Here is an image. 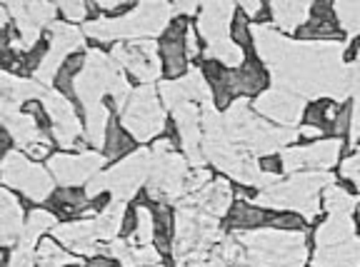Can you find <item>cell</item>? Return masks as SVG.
<instances>
[{
	"instance_id": "cell-23",
	"label": "cell",
	"mask_w": 360,
	"mask_h": 267,
	"mask_svg": "<svg viewBox=\"0 0 360 267\" xmlns=\"http://www.w3.org/2000/svg\"><path fill=\"white\" fill-rule=\"evenodd\" d=\"M155 237V220L153 212L146 205L135 210V245H150V240Z\"/></svg>"
},
{
	"instance_id": "cell-26",
	"label": "cell",
	"mask_w": 360,
	"mask_h": 267,
	"mask_svg": "<svg viewBox=\"0 0 360 267\" xmlns=\"http://www.w3.org/2000/svg\"><path fill=\"white\" fill-rule=\"evenodd\" d=\"M60 13L65 15V20L78 22V20H83V18H85L88 8H85L83 3H60Z\"/></svg>"
},
{
	"instance_id": "cell-1",
	"label": "cell",
	"mask_w": 360,
	"mask_h": 267,
	"mask_svg": "<svg viewBox=\"0 0 360 267\" xmlns=\"http://www.w3.org/2000/svg\"><path fill=\"white\" fill-rule=\"evenodd\" d=\"M170 28V6L165 3H143L133 8L123 18H96L85 22L83 33L93 40H108L115 38H146V35H158Z\"/></svg>"
},
{
	"instance_id": "cell-9",
	"label": "cell",
	"mask_w": 360,
	"mask_h": 267,
	"mask_svg": "<svg viewBox=\"0 0 360 267\" xmlns=\"http://www.w3.org/2000/svg\"><path fill=\"white\" fill-rule=\"evenodd\" d=\"M8 13L15 20L18 30H20V43L25 45V51H30L35 40L40 38L45 22H51L56 15V6L51 3H11Z\"/></svg>"
},
{
	"instance_id": "cell-10",
	"label": "cell",
	"mask_w": 360,
	"mask_h": 267,
	"mask_svg": "<svg viewBox=\"0 0 360 267\" xmlns=\"http://www.w3.org/2000/svg\"><path fill=\"white\" fill-rule=\"evenodd\" d=\"M56 240H60L63 245L80 255H96L98 250L103 252V247L98 245L101 240L96 235L93 220H73V223L56 225Z\"/></svg>"
},
{
	"instance_id": "cell-22",
	"label": "cell",
	"mask_w": 360,
	"mask_h": 267,
	"mask_svg": "<svg viewBox=\"0 0 360 267\" xmlns=\"http://www.w3.org/2000/svg\"><path fill=\"white\" fill-rule=\"evenodd\" d=\"M323 207L330 215H348L350 207H353V195L340 185H328L326 193H323Z\"/></svg>"
},
{
	"instance_id": "cell-13",
	"label": "cell",
	"mask_w": 360,
	"mask_h": 267,
	"mask_svg": "<svg viewBox=\"0 0 360 267\" xmlns=\"http://www.w3.org/2000/svg\"><path fill=\"white\" fill-rule=\"evenodd\" d=\"M186 25L180 22V25H170L168 30H165V38L160 40V56H163L165 60V72L168 75H173V78H178V75H183V70H186Z\"/></svg>"
},
{
	"instance_id": "cell-30",
	"label": "cell",
	"mask_w": 360,
	"mask_h": 267,
	"mask_svg": "<svg viewBox=\"0 0 360 267\" xmlns=\"http://www.w3.org/2000/svg\"><path fill=\"white\" fill-rule=\"evenodd\" d=\"M6 20H8V6H0V30H3Z\"/></svg>"
},
{
	"instance_id": "cell-7",
	"label": "cell",
	"mask_w": 360,
	"mask_h": 267,
	"mask_svg": "<svg viewBox=\"0 0 360 267\" xmlns=\"http://www.w3.org/2000/svg\"><path fill=\"white\" fill-rule=\"evenodd\" d=\"M43 108L51 115L53 135L60 143V148H65V150L80 148L78 138L83 133V128H80V120L75 115V108L70 105V100H68L65 95H60L58 90H48L43 98Z\"/></svg>"
},
{
	"instance_id": "cell-19",
	"label": "cell",
	"mask_w": 360,
	"mask_h": 267,
	"mask_svg": "<svg viewBox=\"0 0 360 267\" xmlns=\"http://www.w3.org/2000/svg\"><path fill=\"white\" fill-rule=\"evenodd\" d=\"M308 13L310 6H305V3H285V0H281V3L270 6V20L283 30H295L298 22H303Z\"/></svg>"
},
{
	"instance_id": "cell-18",
	"label": "cell",
	"mask_w": 360,
	"mask_h": 267,
	"mask_svg": "<svg viewBox=\"0 0 360 267\" xmlns=\"http://www.w3.org/2000/svg\"><path fill=\"white\" fill-rule=\"evenodd\" d=\"M350 235H353V225H350L348 215H333L330 220H326L318 228L315 237H318V245L321 247H335L348 242Z\"/></svg>"
},
{
	"instance_id": "cell-3",
	"label": "cell",
	"mask_w": 360,
	"mask_h": 267,
	"mask_svg": "<svg viewBox=\"0 0 360 267\" xmlns=\"http://www.w3.org/2000/svg\"><path fill=\"white\" fill-rule=\"evenodd\" d=\"M0 180L11 188L20 190L22 195L30 197L33 202H43L45 197H51L53 193V180L45 173L43 167L30 162L28 155L13 150L0 160Z\"/></svg>"
},
{
	"instance_id": "cell-4",
	"label": "cell",
	"mask_w": 360,
	"mask_h": 267,
	"mask_svg": "<svg viewBox=\"0 0 360 267\" xmlns=\"http://www.w3.org/2000/svg\"><path fill=\"white\" fill-rule=\"evenodd\" d=\"M80 48H83V33L75 25H70V22H53L51 43H48V51H45L40 65L35 67V80L40 85L53 83V78L65 65V58L70 53L80 51Z\"/></svg>"
},
{
	"instance_id": "cell-17",
	"label": "cell",
	"mask_w": 360,
	"mask_h": 267,
	"mask_svg": "<svg viewBox=\"0 0 360 267\" xmlns=\"http://www.w3.org/2000/svg\"><path fill=\"white\" fill-rule=\"evenodd\" d=\"M125 202L123 200H112L101 215L93 220L96 223V235L98 240H115L118 233L123 230V220H125Z\"/></svg>"
},
{
	"instance_id": "cell-11",
	"label": "cell",
	"mask_w": 360,
	"mask_h": 267,
	"mask_svg": "<svg viewBox=\"0 0 360 267\" xmlns=\"http://www.w3.org/2000/svg\"><path fill=\"white\" fill-rule=\"evenodd\" d=\"M255 110H258L260 115L270 117V120H276V123L288 125L300 115L303 105H300V100L292 93L276 88V90H268V93L258 95V100H255Z\"/></svg>"
},
{
	"instance_id": "cell-16",
	"label": "cell",
	"mask_w": 360,
	"mask_h": 267,
	"mask_svg": "<svg viewBox=\"0 0 360 267\" xmlns=\"http://www.w3.org/2000/svg\"><path fill=\"white\" fill-rule=\"evenodd\" d=\"M108 128H110V110L105 108V103H96V105L85 108V138L96 148L105 145Z\"/></svg>"
},
{
	"instance_id": "cell-15",
	"label": "cell",
	"mask_w": 360,
	"mask_h": 267,
	"mask_svg": "<svg viewBox=\"0 0 360 267\" xmlns=\"http://www.w3.org/2000/svg\"><path fill=\"white\" fill-rule=\"evenodd\" d=\"M3 128L13 135V140L20 145L22 150H28L30 145H35V143L51 145L48 135H45L43 130L38 128V123H35V117L25 115V112H18V115L6 117V120H3Z\"/></svg>"
},
{
	"instance_id": "cell-12",
	"label": "cell",
	"mask_w": 360,
	"mask_h": 267,
	"mask_svg": "<svg viewBox=\"0 0 360 267\" xmlns=\"http://www.w3.org/2000/svg\"><path fill=\"white\" fill-rule=\"evenodd\" d=\"M268 88V72L258 63H243L240 67L228 70V90L236 95H260Z\"/></svg>"
},
{
	"instance_id": "cell-5",
	"label": "cell",
	"mask_w": 360,
	"mask_h": 267,
	"mask_svg": "<svg viewBox=\"0 0 360 267\" xmlns=\"http://www.w3.org/2000/svg\"><path fill=\"white\" fill-rule=\"evenodd\" d=\"M160 48L153 40H130L112 48V60L123 65L125 70L138 78L141 83H153L160 75Z\"/></svg>"
},
{
	"instance_id": "cell-14",
	"label": "cell",
	"mask_w": 360,
	"mask_h": 267,
	"mask_svg": "<svg viewBox=\"0 0 360 267\" xmlns=\"http://www.w3.org/2000/svg\"><path fill=\"white\" fill-rule=\"evenodd\" d=\"M22 228H25V223H22L20 202L8 190L0 188V245H11V242L20 240Z\"/></svg>"
},
{
	"instance_id": "cell-8",
	"label": "cell",
	"mask_w": 360,
	"mask_h": 267,
	"mask_svg": "<svg viewBox=\"0 0 360 267\" xmlns=\"http://www.w3.org/2000/svg\"><path fill=\"white\" fill-rule=\"evenodd\" d=\"M103 160L105 157L98 152H83V155H53L48 165L63 188H75L96 178L101 173Z\"/></svg>"
},
{
	"instance_id": "cell-6",
	"label": "cell",
	"mask_w": 360,
	"mask_h": 267,
	"mask_svg": "<svg viewBox=\"0 0 360 267\" xmlns=\"http://www.w3.org/2000/svg\"><path fill=\"white\" fill-rule=\"evenodd\" d=\"M150 165H153V155L148 150H138L130 157L120 160L115 167H110L105 175L108 180V190H112L115 200H128L130 195L138 193L143 183H148V175H150Z\"/></svg>"
},
{
	"instance_id": "cell-25",
	"label": "cell",
	"mask_w": 360,
	"mask_h": 267,
	"mask_svg": "<svg viewBox=\"0 0 360 267\" xmlns=\"http://www.w3.org/2000/svg\"><path fill=\"white\" fill-rule=\"evenodd\" d=\"M33 262H35V252L30 250V247L18 245V250L13 252L11 265H8V267H33Z\"/></svg>"
},
{
	"instance_id": "cell-24",
	"label": "cell",
	"mask_w": 360,
	"mask_h": 267,
	"mask_svg": "<svg viewBox=\"0 0 360 267\" xmlns=\"http://www.w3.org/2000/svg\"><path fill=\"white\" fill-rule=\"evenodd\" d=\"M103 148H105V157H118V155H123V152H128L130 148H133V143H130V138L125 135V128L110 123Z\"/></svg>"
},
{
	"instance_id": "cell-21",
	"label": "cell",
	"mask_w": 360,
	"mask_h": 267,
	"mask_svg": "<svg viewBox=\"0 0 360 267\" xmlns=\"http://www.w3.org/2000/svg\"><path fill=\"white\" fill-rule=\"evenodd\" d=\"M35 262L38 267H70L75 265L73 255L65 250H60L56 240H43L38 245V252H35Z\"/></svg>"
},
{
	"instance_id": "cell-2",
	"label": "cell",
	"mask_w": 360,
	"mask_h": 267,
	"mask_svg": "<svg viewBox=\"0 0 360 267\" xmlns=\"http://www.w3.org/2000/svg\"><path fill=\"white\" fill-rule=\"evenodd\" d=\"M123 128L135 140H150L163 133L165 112L160 108V100H158V93L153 85H143V88L133 90L123 112Z\"/></svg>"
},
{
	"instance_id": "cell-20",
	"label": "cell",
	"mask_w": 360,
	"mask_h": 267,
	"mask_svg": "<svg viewBox=\"0 0 360 267\" xmlns=\"http://www.w3.org/2000/svg\"><path fill=\"white\" fill-rule=\"evenodd\" d=\"M51 228H56V215H53V212H48V210H33L28 220H25V228H22L20 245L33 250V247L38 245L40 235H43L45 230H51Z\"/></svg>"
},
{
	"instance_id": "cell-27",
	"label": "cell",
	"mask_w": 360,
	"mask_h": 267,
	"mask_svg": "<svg viewBox=\"0 0 360 267\" xmlns=\"http://www.w3.org/2000/svg\"><path fill=\"white\" fill-rule=\"evenodd\" d=\"M186 53H188V58H198V56H200V48H198L195 30H193V28H188V30H186Z\"/></svg>"
},
{
	"instance_id": "cell-28",
	"label": "cell",
	"mask_w": 360,
	"mask_h": 267,
	"mask_svg": "<svg viewBox=\"0 0 360 267\" xmlns=\"http://www.w3.org/2000/svg\"><path fill=\"white\" fill-rule=\"evenodd\" d=\"M25 152H28V155L33 157V160H40V157H45V155H48V152H51V145H45V143H35V145H30V148H28V150H25Z\"/></svg>"
},
{
	"instance_id": "cell-29",
	"label": "cell",
	"mask_w": 360,
	"mask_h": 267,
	"mask_svg": "<svg viewBox=\"0 0 360 267\" xmlns=\"http://www.w3.org/2000/svg\"><path fill=\"white\" fill-rule=\"evenodd\" d=\"M198 11H200L198 3H180V6H175V13H180V15H191V13H198Z\"/></svg>"
}]
</instances>
